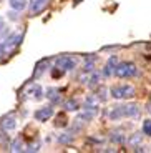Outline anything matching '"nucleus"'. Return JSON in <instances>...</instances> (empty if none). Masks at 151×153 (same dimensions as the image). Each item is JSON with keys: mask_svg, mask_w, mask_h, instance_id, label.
<instances>
[{"mask_svg": "<svg viewBox=\"0 0 151 153\" xmlns=\"http://www.w3.org/2000/svg\"><path fill=\"white\" fill-rule=\"evenodd\" d=\"M111 95H113L115 98L133 97V95H135V88H133V87H126V85H123V87H115V88H111Z\"/></svg>", "mask_w": 151, "mask_h": 153, "instance_id": "f257e3e1", "label": "nucleus"}, {"mask_svg": "<svg viewBox=\"0 0 151 153\" xmlns=\"http://www.w3.org/2000/svg\"><path fill=\"white\" fill-rule=\"evenodd\" d=\"M136 73V67L133 63H121L116 68V75L120 78H125V76H133Z\"/></svg>", "mask_w": 151, "mask_h": 153, "instance_id": "f03ea898", "label": "nucleus"}, {"mask_svg": "<svg viewBox=\"0 0 151 153\" xmlns=\"http://www.w3.org/2000/svg\"><path fill=\"white\" fill-rule=\"evenodd\" d=\"M48 5V0H32L30 2V15L35 17L38 13H42Z\"/></svg>", "mask_w": 151, "mask_h": 153, "instance_id": "7ed1b4c3", "label": "nucleus"}, {"mask_svg": "<svg viewBox=\"0 0 151 153\" xmlns=\"http://www.w3.org/2000/svg\"><path fill=\"white\" fill-rule=\"evenodd\" d=\"M52 115H53V108L52 107H43V108H40V110L35 111L33 117H35L37 122H45V120L50 118Z\"/></svg>", "mask_w": 151, "mask_h": 153, "instance_id": "20e7f679", "label": "nucleus"}, {"mask_svg": "<svg viewBox=\"0 0 151 153\" xmlns=\"http://www.w3.org/2000/svg\"><path fill=\"white\" fill-rule=\"evenodd\" d=\"M0 126L4 128L5 131H10V130H13L17 126V122H15V118H13V115H7V117H4L2 118V122H0Z\"/></svg>", "mask_w": 151, "mask_h": 153, "instance_id": "39448f33", "label": "nucleus"}, {"mask_svg": "<svg viewBox=\"0 0 151 153\" xmlns=\"http://www.w3.org/2000/svg\"><path fill=\"white\" fill-rule=\"evenodd\" d=\"M57 63H58V67H61V68H67V70L75 67V60H73V58H68V57H63L61 60H58Z\"/></svg>", "mask_w": 151, "mask_h": 153, "instance_id": "423d86ee", "label": "nucleus"}, {"mask_svg": "<svg viewBox=\"0 0 151 153\" xmlns=\"http://www.w3.org/2000/svg\"><path fill=\"white\" fill-rule=\"evenodd\" d=\"M10 7L13 8V10H17V12L23 10V7H25V0H10Z\"/></svg>", "mask_w": 151, "mask_h": 153, "instance_id": "0eeeda50", "label": "nucleus"}, {"mask_svg": "<svg viewBox=\"0 0 151 153\" xmlns=\"http://www.w3.org/2000/svg\"><path fill=\"white\" fill-rule=\"evenodd\" d=\"M30 95H35V98H42V88L35 85L33 88H30Z\"/></svg>", "mask_w": 151, "mask_h": 153, "instance_id": "6e6552de", "label": "nucleus"}, {"mask_svg": "<svg viewBox=\"0 0 151 153\" xmlns=\"http://www.w3.org/2000/svg\"><path fill=\"white\" fill-rule=\"evenodd\" d=\"M10 150H12V152H20V150H22V142H20L19 138H17L15 142L12 143V146H10Z\"/></svg>", "mask_w": 151, "mask_h": 153, "instance_id": "1a4fd4ad", "label": "nucleus"}, {"mask_svg": "<svg viewBox=\"0 0 151 153\" xmlns=\"http://www.w3.org/2000/svg\"><path fill=\"white\" fill-rule=\"evenodd\" d=\"M143 131L151 137V120H146V122L143 123Z\"/></svg>", "mask_w": 151, "mask_h": 153, "instance_id": "9d476101", "label": "nucleus"}, {"mask_svg": "<svg viewBox=\"0 0 151 153\" xmlns=\"http://www.w3.org/2000/svg\"><path fill=\"white\" fill-rule=\"evenodd\" d=\"M72 138H73V135H67V133H63L61 137H58V142H61V143H68V142H72Z\"/></svg>", "mask_w": 151, "mask_h": 153, "instance_id": "9b49d317", "label": "nucleus"}, {"mask_svg": "<svg viewBox=\"0 0 151 153\" xmlns=\"http://www.w3.org/2000/svg\"><path fill=\"white\" fill-rule=\"evenodd\" d=\"M7 33H8V30L5 28V25H4V19L0 17V38H2V37H5Z\"/></svg>", "mask_w": 151, "mask_h": 153, "instance_id": "f8f14e48", "label": "nucleus"}, {"mask_svg": "<svg viewBox=\"0 0 151 153\" xmlns=\"http://www.w3.org/2000/svg\"><path fill=\"white\" fill-rule=\"evenodd\" d=\"M67 110H78V103L76 102H73V100H70V102H67Z\"/></svg>", "mask_w": 151, "mask_h": 153, "instance_id": "ddd939ff", "label": "nucleus"}]
</instances>
